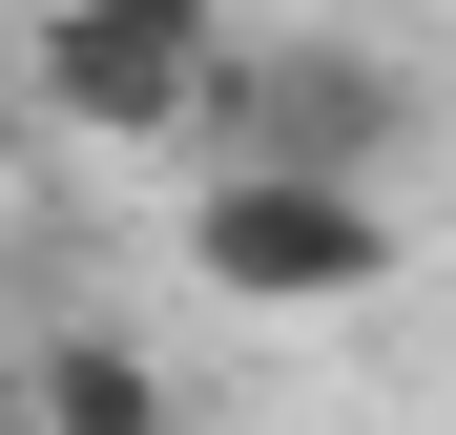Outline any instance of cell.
I'll return each instance as SVG.
<instances>
[{
	"label": "cell",
	"mask_w": 456,
	"mask_h": 435,
	"mask_svg": "<svg viewBox=\"0 0 456 435\" xmlns=\"http://www.w3.org/2000/svg\"><path fill=\"white\" fill-rule=\"evenodd\" d=\"M21 415H84V435H145V415H167V374H145L125 332H62V352H21Z\"/></svg>",
	"instance_id": "277c9868"
},
{
	"label": "cell",
	"mask_w": 456,
	"mask_h": 435,
	"mask_svg": "<svg viewBox=\"0 0 456 435\" xmlns=\"http://www.w3.org/2000/svg\"><path fill=\"white\" fill-rule=\"evenodd\" d=\"M187 270L228 290V311H373V290H395V166H270V145H208Z\"/></svg>",
	"instance_id": "6da1fadb"
},
{
	"label": "cell",
	"mask_w": 456,
	"mask_h": 435,
	"mask_svg": "<svg viewBox=\"0 0 456 435\" xmlns=\"http://www.w3.org/2000/svg\"><path fill=\"white\" fill-rule=\"evenodd\" d=\"M228 62H249V21H228V0H42L21 84L84 125V145H208Z\"/></svg>",
	"instance_id": "7a4b0ae2"
},
{
	"label": "cell",
	"mask_w": 456,
	"mask_h": 435,
	"mask_svg": "<svg viewBox=\"0 0 456 435\" xmlns=\"http://www.w3.org/2000/svg\"><path fill=\"white\" fill-rule=\"evenodd\" d=\"M0 415H21V352H0Z\"/></svg>",
	"instance_id": "5b68a950"
},
{
	"label": "cell",
	"mask_w": 456,
	"mask_h": 435,
	"mask_svg": "<svg viewBox=\"0 0 456 435\" xmlns=\"http://www.w3.org/2000/svg\"><path fill=\"white\" fill-rule=\"evenodd\" d=\"M208 145H270V166H395V145H415V84L353 62V42H249L228 104H208Z\"/></svg>",
	"instance_id": "3957f363"
}]
</instances>
